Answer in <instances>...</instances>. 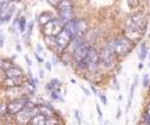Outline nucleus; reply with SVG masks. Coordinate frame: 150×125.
<instances>
[{
    "mask_svg": "<svg viewBox=\"0 0 150 125\" xmlns=\"http://www.w3.org/2000/svg\"><path fill=\"white\" fill-rule=\"evenodd\" d=\"M99 63H100V57H99V52L97 51L96 47H91L89 48V52H88V56L86 59L83 60L82 64H80V66L82 68H86L88 71L90 72H96L99 66Z\"/></svg>",
    "mask_w": 150,
    "mask_h": 125,
    "instance_id": "1",
    "label": "nucleus"
},
{
    "mask_svg": "<svg viewBox=\"0 0 150 125\" xmlns=\"http://www.w3.org/2000/svg\"><path fill=\"white\" fill-rule=\"evenodd\" d=\"M133 46L134 43H132L125 37H119L116 39H114V51H115V55H117V56L128 55L129 52L133 50Z\"/></svg>",
    "mask_w": 150,
    "mask_h": 125,
    "instance_id": "2",
    "label": "nucleus"
},
{
    "mask_svg": "<svg viewBox=\"0 0 150 125\" xmlns=\"http://www.w3.org/2000/svg\"><path fill=\"white\" fill-rule=\"evenodd\" d=\"M57 11H59L60 21L64 25L73 21V7L69 0H62L57 5Z\"/></svg>",
    "mask_w": 150,
    "mask_h": 125,
    "instance_id": "3",
    "label": "nucleus"
},
{
    "mask_svg": "<svg viewBox=\"0 0 150 125\" xmlns=\"http://www.w3.org/2000/svg\"><path fill=\"white\" fill-rule=\"evenodd\" d=\"M125 24H127V29H129V30L144 33V29H145V26H146V21H145V17H144L142 13H137V14H133V16L128 17Z\"/></svg>",
    "mask_w": 150,
    "mask_h": 125,
    "instance_id": "4",
    "label": "nucleus"
},
{
    "mask_svg": "<svg viewBox=\"0 0 150 125\" xmlns=\"http://www.w3.org/2000/svg\"><path fill=\"white\" fill-rule=\"evenodd\" d=\"M63 29H64V24L60 21V18H54L48 24L42 26V31L46 37H56Z\"/></svg>",
    "mask_w": 150,
    "mask_h": 125,
    "instance_id": "5",
    "label": "nucleus"
},
{
    "mask_svg": "<svg viewBox=\"0 0 150 125\" xmlns=\"http://www.w3.org/2000/svg\"><path fill=\"white\" fill-rule=\"evenodd\" d=\"M100 61L103 63V65L106 66H111L114 64L115 59V51H114V40H110L107 44L105 46V48L102 50V52L99 54Z\"/></svg>",
    "mask_w": 150,
    "mask_h": 125,
    "instance_id": "6",
    "label": "nucleus"
},
{
    "mask_svg": "<svg viewBox=\"0 0 150 125\" xmlns=\"http://www.w3.org/2000/svg\"><path fill=\"white\" fill-rule=\"evenodd\" d=\"M89 48H90V46H89L86 42H81L79 46H76V47L73 48V60L79 64V65L82 64L83 60L86 59Z\"/></svg>",
    "mask_w": 150,
    "mask_h": 125,
    "instance_id": "7",
    "label": "nucleus"
},
{
    "mask_svg": "<svg viewBox=\"0 0 150 125\" xmlns=\"http://www.w3.org/2000/svg\"><path fill=\"white\" fill-rule=\"evenodd\" d=\"M72 39H73V37H72L65 29H63V30L55 37V44L57 46L59 50H65V48L71 44Z\"/></svg>",
    "mask_w": 150,
    "mask_h": 125,
    "instance_id": "8",
    "label": "nucleus"
},
{
    "mask_svg": "<svg viewBox=\"0 0 150 125\" xmlns=\"http://www.w3.org/2000/svg\"><path fill=\"white\" fill-rule=\"evenodd\" d=\"M22 108H25V99L24 98L12 99L7 104V113L8 115H17Z\"/></svg>",
    "mask_w": 150,
    "mask_h": 125,
    "instance_id": "9",
    "label": "nucleus"
},
{
    "mask_svg": "<svg viewBox=\"0 0 150 125\" xmlns=\"http://www.w3.org/2000/svg\"><path fill=\"white\" fill-rule=\"evenodd\" d=\"M14 12V7L9 5L8 3H3L1 9H0V24H5L12 18V14Z\"/></svg>",
    "mask_w": 150,
    "mask_h": 125,
    "instance_id": "10",
    "label": "nucleus"
},
{
    "mask_svg": "<svg viewBox=\"0 0 150 125\" xmlns=\"http://www.w3.org/2000/svg\"><path fill=\"white\" fill-rule=\"evenodd\" d=\"M88 31V24L86 21L83 20H77L74 21V35H73V39H82V37L86 34Z\"/></svg>",
    "mask_w": 150,
    "mask_h": 125,
    "instance_id": "11",
    "label": "nucleus"
},
{
    "mask_svg": "<svg viewBox=\"0 0 150 125\" xmlns=\"http://www.w3.org/2000/svg\"><path fill=\"white\" fill-rule=\"evenodd\" d=\"M16 116V121L18 124H28L30 123V120L33 119V115H31V108H22L21 111H20Z\"/></svg>",
    "mask_w": 150,
    "mask_h": 125,
    "instance_id": "12",
    "label": "nucleus"
},
{
    "mask_svg": "<svg viewBox=\"0 0 150 125\" xmlns=\"http://www.w3.org/2000/svg\"><path fill=\"white\" fill-rule=\"evenodd\" d=\"M38 107V111H39V115H43L46 119H50L54 116V109L50 104L47 103H43V104H37Z\"/></svg>",
    "mask_w": 150,
    "mask_h": 125,
    "instance_id": "13",
    "label": "nucleus"
},
{
    "mask_svg": "<svg viewBox=\"0 0 150 125\" xmlns=\"http://www.w3.org/2000/svg\"><path fill=\"white\" fill-rule=\"evenodd\" d=\"M4 72H5L7 78H21L22 76H24V72L16 65H13L12 68L7 69V71H4Z\"/></svg>",
    "mask_w": 150,
    "mask_h": 125,
    "instance_id": "14",
    "label": "nucleus"
},
{
    "mask_svg": "<svg viewBox=\"0 0 150 125\" xmlns=\"http://www.w3.org/2000/svg\"><path fill=\"white\" fill-rule=\"evenodd\" d=\"M22 94H24L22 86H16V88H8L7 89V95L8 97H12L13 99H18V98H21Z\"/></svg>",
    "mask_w": 150,
    "mask_h": 125,
    "instance_id": "15",
    "label": "nucleus"
},
{
    "mask_svg": "<svg viewBox=\"0 0 150 125\" xmlns=\"http://www.w3.org/2000/svg\"><path fill=\"white\" fill-rule=\"evenodd\" d=\"M30 125H47V119L43 115H37L30 120Z\"/></svg>",
    "mask_w": 150,
    "mask_h": 125,
    "instance_id": "16",
    "label": "nucleus"
},
{
    "mask_svg": "<svg viewBox=\"0 0 150 125\" xmlns=\"http://www.w3.org/2000/svg\"><path fill=\"white\" fill-rule=\"evenodd\" d=\"M4 83L7 85V88H16V86H22L21 78H7L4 81Z\"/></svg>",
    "mask_w": 150,
    "mask_h": 125,
    "instance_id": "17",
    "label": "nucleus"
},
{
    "mask_svg": "<svg viewBox=\"0 0 150 125\" xmlns=\"http://www.w3.org/2000/svg\"><path fill=\"white\" fill-rule=\"evenodd\" d=\"M51 20H54L52 14L48 13V12H43V13H41V16H39L38 21H39V24H41V26H45L46 24H48Z\"/></svg>",
    "mask_w": 150,
    "mask_h": 125,
    "instance_id": "18",
    "label": "nucleus"
},
{
    "mask_svg": "<svg viewBox=\"0 0 150 125\" xmlns=\"http://www.w3.org/2000/svg\"><path fill=\"white\" fill-rule=\"evenodd\" d=\"M146 55H148V46H146V43H141V46H140V55H138L141 61H144V60H145Z\"/></svg>",
    "mask_w": 150,
    "mask_h": 125,
    "instance_id": "19",
    "label": "nucleus"
},
{
    "mask_svg": "<svg viewBox=\"0 0 150 125\" xmlns=\"http://www.w3.org/2000/svg\"><path fill=\"white\" fill-rule=\"evenodd\" d=\"M12 66H13V63L7 61L4 59H0V71H7V69L12 68Z\"/></svg>",
    "mask_w": 150,
    "mask_h": 125,
    "instance_id": "20",
    "label": "nucleus"
},
{
    "mask_svg": "<svg viewBox=\"0 0 150 125\" xmlns=\"http://www.w3.org/2000/svg\"><path fill=\"white\" fill-rule=\"evenodd\" d=\"M18 29L21 33H24L26 30V18L24 16L22 17H18Z\"/></svg>",
    "mask_w": 150,
    "mask_h": 125,
    "instance_id": "21",
    "label": "nucleus"
},
{
    "mask_svg": "<svg viewBox=\"0 0 150 125\" xmlns=\"http://www.w3.org/2000/svg\"><path fill=\"white\" fill-rule=\"evenodd\" d=\"M142 86H144V88H148V86H149V76L148 74H144V77H142Z\"/></svg>",
    "mask_w": 150,
    "mask_h": 125,
    "instance_id": "22",
    "label": "nucleus"
},
{
    "mask_svg": "<svg viewBox=\"0 0 150 125\" xmlns=\"http://www.w3.org/2000/svg\"><path fill=\"white\" fill-rule=\"evenodd\" d=\"M98 95H99L100 102H102L105 106H107V98H106V95H105V94H98Z\"/></svg>",
    "mask_w": 150,
    "mask_h": 125,
    "instance_id": "23",
    "label": "nucleus"
},
{
    "mask_svg": "<svg viewBox=\"0 0 150 125\" xmlns=\"http://www.w3.org/2000/svg\"><path fill=\"white\" fill-rule=\"evenodd\" d=\"M47 1L50 3L52 7H57V5H59V3L62 1V0H47Z\"/></svg>",
    "mask_w": 150,
    "mask_h": 125,
    "instance_id": "24",
    "label": "nucleus"
},
{
    "mask_svg": "<svg viewBox=\"0 0 150 125\" xmlns=\"http://www.w3.org/2000/svg\"><path fill=\"white\" fill-rule=\"evenodd\" d=\"M5 113H7V104L5 106L0 104V115H5Z\"/></svg>",
    "mask_w": 150,
    "mask_h": 125,
    "instance_id": "25",
    "label": "nucleus"
},
{
    "mask_svg": "<svg viewBox=\"0 0 150 125\" xmlns=\"http://www.w3.org/2000/svg\"><path fill=\"white\" fill-rule=\"evenodd\" d=\"M97 112H98V119H99V121H102V119H103V113H102V111H100L99 106H97Z\"/></svg>",
    "mask_w": 150,
    "mask_h": 125,
    "instance_id": "26",
    "label": "nucleus"
},
{
    "mask_svg": "<svg viewBox=\"0 0 150 125\" xmlns=\"http://www.w3.org/2000/svg\"><path fill=\"white\" fill-rule=\"evenodd\" d=\"M74 116H76V119H77V123L81 124V116H80L79 109H76V111H74Z\"/></svg>",
    "mask_w": 150,
    "mask_h": 125,
    "instance_id": "27",
    "label": "nucleus"
},
{
    "mask_svg": "<svg viewBox=\"0 0 150 125\" xmlns=\"http://www.w3.org/2000/svg\"><path fill=\"white\" fill-rule=\"evenodd\" d=\"M33 22H31V24L30 25H29V28H28V35H30V34H31V31H33Z\"/></svg>",
    "mask_w": 150,
    "mask_h": 125,
    "instance_id": "28",
    "label": "nucleus"
},
{
    "mask_svg": "<svg viewBox=\"0 0 150 125\" xmlns=\"http://www.w3.org/2000/svg\"><path fill=\"white\" fill-rule=\"evenodd\" d=\"M34 55H35V57H37V60H38V61H39V63H43V60H42V57H41V56H39V55H38V54H37V52H35V54H34Z\"/></svg>",
    "mask_w": 150,
    "mask_h": 125,
    "instance_id": "29",
    "label": "nucleus"
},
{
    "mask_svg": "<svg viewBox=\"0 0 150 125\" xmlns=\"http://www.w3.org/2000/svg\"><path fill=\"white\" fill-rule=\"evenodd\" d=\"M3 46H4V37H0V47H3Z\"/></svg>",
    "mask_w": 150,
    "mask_h": 125,
    "instance_id": "30",
    "label": "nucleus"
},
{
    "mask_svg": "<svg viewBox=\"0 0 150 125\" xmlns=\"http://www.w3.org/2000/svg\"><path fill=\"white\" fill-rule=\"evenodd\" d=\"M81 89L83 90V93H85V94H86V95H90V91H89V90H88V89H85V88H81Z\"/></svg>",
    "mask_w": 150,
    "mask_h": 125,
    "instance_id": "31",
    "label": "nucleus"
},
{
    "mask_svg": "<svg viewBox=\"0 0 150 125\" xmlns=\"http://www.w3.org/2000/svg\"><path fill=\"white\" fill-rule=\"evenodd\" d=\"M25 60H26L28 65H29V66H30V65H31V61H30V59H29V57H28V56H25Z\"/></svg>",
    "mask_w": 150,
    "mask_h": 125,
    "instance_id": "32",
    "label": "nucleus"
},
{
    "mask_svg": "<svg viewBox=\"0 0 150 125\" xmlns=\"http://www.w3.org/2000/svg\"><path fill=\"white\" fill-rule=\"evenodd\" d=\"M120 116H122V111H120V108H117V115H116V119H119Z\"/></svg>",
    "mask_w": 150,
    "mask_h": 125,
    "instance_id": "33",
    "label": "nucleus"
},
{
    "mask_svg": "<svg viewBox=\"0 0 150 125\" xmlns=\"http://www.w3.org/2000/svg\"><path fill=\"white\" fill-rule=\"evenodd\" d=\"M145 113H146V115H149V116H150V104H149V106H148V108H146V111H145Z\"/></svg>",
    "mask_w": 150,
    "mask_h": 125,
    "instance_id": "34",
    "label": "nucleus"
},
{
    "mask_svg": "<svg viewBox=\"0 0 150 125\" xmlns=\"http://www.w3.org/2000/svg\"><path fill=\"white\" fill-rule=\"evenodd\" d=\"M46 68H47L48 71H51V64H50V63H47V64H46Z\"/></svg>",
    "mask_w": 150,
    "mask_h": 125,
    "instance_id": "35",
    "label": "nucleus"
},
{
    "mask_svg": "<svg viewBox=\"0 0 150 125\" xmlns=\"http://www.w3.org/2000/svg\"><path fill=\"white\" fill-rule=\"evenodd\" d=\"M39 76H41V77H43V76H45V72H43L42 69H41V71H39Z\"/></svg>",
    "mask_w": 150,
    "mask_h": 125,
    "instance_id": "36",
    "label": "nucleus"
},
{
    "mask_svg": "<svg viewBox=\"0 0 150 125\" xmlns=\"http://www.w3.org/2000/svg\"><path fill=\"white\" fill-rule=\"evenodd\" d=\"M91 91H93L94 94H97V90H96V88H94V86H91Z\"/></svg>",
    "mask_w": 150,
    "mask_h": 125,
    "instance_id": "37",
    "label": "nucleus"
},
{
    "mask_svg": "<svg viewBox=\"0 0 150 125\" xmlns=\"http://www.w3.org/2000/svg\"><path fill=\"white\" fill-rule=\"evenodd\" d=\"M142 66H144V64H142V63L138 64V69H142Z\"/></svg>",
    "mask_w": 150,
    "mask_h": 125,
    "instance_id": "38",
    "label": "nucleus"
},
{
    "mask_svg": "<svg viewBox=\"0 0 150 125\" xmlns=\"http://www.w3.org/2000/svg\"><path fill=\"white\" fill-rule=\"evenodd\" d=\"M149 125H150V124H149Z\"/></svg>",
    "mask_w": 150,
    "mask_h": 125,
    "instance_id": "39",
    "label": "nucleus"
}]
</instances>
